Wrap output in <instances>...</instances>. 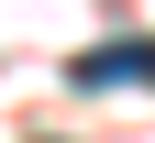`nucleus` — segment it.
Wrapping results in <instances>:
<instances>
[{"mask_svg":"<svg viewBox=\"0 0 155 143\" xmlns=\"http://www.w3.org/2000/svg\"><path fill=\"white\" fill-rule=\"evenodd\" d=\"M78 77H89V88H133V77H155V33H144V44H100Z\"/></svg>","mask_w":155,"mask_h":143,"instance_id":"f257e3e1","label":"nucleus"}]
</instances>
